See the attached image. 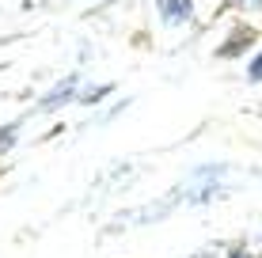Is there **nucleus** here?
I'll list each match as a JSON object with an SVG mask.
<instances>
[{
  "label": "nucleus",
  "mask_w": 262,
  "mask_h": 258,
  "mask_svg": "<svg viewBox=\"0 0 262 258\" xmlns=\"http://www.w3.org/2000/svg\"><path fill=\"white\" fill-rule=\"evenodd\" d=\"M232 258H247V254H232Z\"/></svg>",
  "instance_id": "39448f33"
},
{
  "label": "nucleus",
  "mask_w": 262,
  "mask_h": 258,
  "mask_svg": "<svg viewBox=\"0 0 262 258\" xmlns=\"http://www.w3.org/2000/svg\"><path fill=\"white\" fill-rule=\"evenodd\" d=\"M12 140H15V126H4V129H0V152H4Z\"/></svg>",
  "instance_id": "7ed1b4c3"
},
{
  "label": "nucleus",
  "mask_w": 262,
  "mask_h": 258,
  "mask_svg": "<svg viewBox=\"0 0 262 258\" xmlns=\"http://www.w3.org/2000/svg\"><path fill=\"white\" fill-rule=\"evenodd\" d=\"M167 23H186L190 19V0H160Z\"/></svg>",
  "instance_id": "f257e3e1"
},
{
  "label": "nucleus",
  "mask_w": 262,
  "mask_h": 258,
  "mask_svg": "<svg viewBox=\"0 0 262 258\" xmlns=\"http://www.w3.org/2000/svg\"><path fill=\"white\" fill-rule=\"evenodd\" d=\"M251 80H262V57L255 61V65H251Z\"/></svg>",
  "instance_id": "20e7f679"
},
{
  "label": "nucleus",
  "mask_w": 262,
  "mask_h": 258,
  "mask_svg": "<svg viewBox=\"0 0 262 258\" xmlns=\"http://www.w3.org/2000/svg\"><path fill=\"white\" fill-rule=\"evenodd\" d=\"M72 87H76V76H69V80H65V84H61V87H57V91H53V95H50V99H46V103H42V110H53V106H61V103H65V99H69V95H72Z\"/></svg>",
  "instance_id": "f03ea898"
}]
</instances>
